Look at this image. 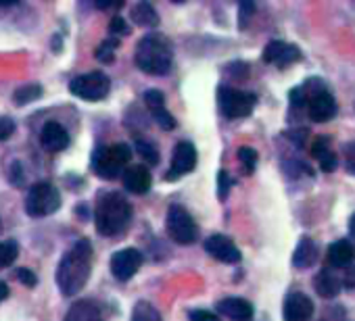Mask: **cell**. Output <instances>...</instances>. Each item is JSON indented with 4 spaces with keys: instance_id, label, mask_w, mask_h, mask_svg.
<instances>
[{
    "instance_id": "cell-1",
    "label": "cell",
    "mask_w": 355,
    "mask_h": 321,
    "mask_svg": "<svg viewBox=\"0 0 355 321\" xmlns=\"http://www.w3.org/2000/svg\"><path fill=\"white\" fill-rule=\"evenodd\" d=\"M92 271V244L78 240L61 259L57 267V286L63 296H76L88 282Z\"/></svg>"
},
{
    "instance_id": "cell-2",
    "label": "cell",
    "mask_w": 355,
    "mask_h": 321,
    "mask_svg": "<svg viewBox=\"0 0 355 321\" xmlns=\"http://www.w3.org/2000/svg\"><path fill=\"white\" fill-rule=\"evenodd\" d=\"M132 221V205L119 192L101 194L94 209V223L101 236H119Z\"/></svg>"
},
{
    "instance_id": "cell-3",
    "label": "cell",
    "mask_w": 355,
    "mask_h": 321,
    "mask_svg": "<svg viewBox=\"0 0 355 321\" xmlns=\"http://www.w3.org/2000/svg\"><path fill=\"white\" fill-rule=\"evenodd\" d=\"M134 61H136V67L148 75H165L171 69L173 53L165 36L148 34L138 42Z\"/></svg>"
},
{
    "instance_id": "cell-4",
    "label": "cell",
    "mask_w": 355,
    "mask_h": 321,
    "mask_svg": "<svg viewBox=\"0 0 355 321\" xmlns=\"http://www.w3.org/2000/svg\"><path fill=\"white\" fill-rule=\"evenodd\" d=\"M132 158V150L128 144H111L101 146L92 154V169L103 180H115Z\"/></svg>"
},
{
    "instance_id": "cell-5",
    "label": "cell",
    "mask_w": 355,
    "mask_h": 321,
    "mask_svg": "<svg viewBox=\"0 0 355 321\" xmlns=\"http://www.w3.org/2000/svg\"><path fill=\"white\" fill-rule=\"evenodd\" d=\"M61 209V192L51 182H36L26 199V213L30 217H46Z\"/></svg>"
},
{
    "instance_id": "cell-6",
    "label": "cell",
    "mask_w": 355,
    "mask_h": 321,
    "mask_svg": "<svg viewBox=\"0 0 355 321\" xmlns=\"http://www.w3.org/2000/svg\"><path fill=\"white\" fill-rule=\"evenodd\" d=\"M165 230H167V236L175 244H193L199 238V228H197L193 215L180 205H171L167 209Z\"/></svg>"
},
{
    "instance_id": "cell-7",
    "label": "cell",
    "mask_w": 355,
    "mask_h": 321,
    "mask_svg": "<svg viewBox=\"0 0 355 321\" xmlns=\"http://www.w3.org/2000/svg\"><path fill=\"white\" fill-rule=\"evenodd\" d=\"M111 90V80L103 73V71H92V73H84L71 80L69 84V92L82 100L88 102H96L103 100Z\"/></svg>"
},
{
    "instance_id": "cell-8",
    "label": "cell",
    "mask_w": 355,
    "mask_h": 321,
    "mask_svg": "<svg viewBox=\"0 0 355 321\" xmlns=\"http://www.w3.org/2000/svg\"><path fill=\"white\" fill-rule=\"evenodd\" d=\"M218 98H220V111L228 119H245L251 115L255 107V96L251 92H243V90L228 88V86L220 88Z\"/></svg>"
},
{
    "instance_id": "cell-9",
    "label": "cell",
    "mask_w": 355,
    "mask_h": 321,
    "mask_svg": "<svg viewBox=\"0 0 355 321\" xmlns=\"http://www.w3.org/2000/svg\"><path fill=\"white\" fill-rule=\"evenodd\" d=\"M195 167H197V148L191 142H180L173 150L171 169L165 176V180H175L180 176H187V174L195 172Z\"/></svg>"
},
{
    "instance_id": "cell-10",
    "label": "cell",
    "mask_w": 355,
    "mask_h": 321,
    "mask_svg": "<svg viewBox=\"0 0 355 321\" xmlns=\"http://www.w3.org/2000/svg\"><path fill=\"white\" fill-rule=\"evenodd\" d=\"M140 265H142V253L136 248H123L111 257V273L119 282H128L130 277H134Z\"/></svg>"
},
{
    "instance_id": "cell-11",
    "label": "cell",
    "mask_w": 355,
    "mask_h": 321,
    "mask_svg": "<svg viewBox=\"0 0 355 321\" xmlns=\"http://www.w3.org/2000/svg\"><path fill=\"white\" fill-rule=\"evenodd\" d=\"M307 113L318 123L330 121L336 115V100H334V96L328 90H324V88L311 92L309 98H307Z\"/></svg>"
},
{
    "instance_id": "cell-12",
    "label": "cell",
    "mask_w": 355,
    "mask_h": 321,
    "mask_svg": "<svg viewBox=\"0 0 355 321\" xmlns=\"http://www.w3.org/2000/svg\"><path fill=\"white\" fill-rule=\"evenodd\" d=\"M205 250L222 263H239L241 261V250L236 248V244L222 234L209 236L205 240Z\"/></svg>"
},
{
    "instance_id": "cell-13",
    "label": "cell",
    "mask_w": 355,
    "mask_h": 321,
    "mask_svg": "<svg viewBox=\"0 0 355 321\" xmlns=\"http://www.w3.org/2000/svg\"><path fill=\"white\" fill-rule=\"evenodd\" d=\"M284 321H309L313 315V302L303 292H293L284 300Z\"/></svg>"
},
{
    "instance_id": "cell-14",
    "label": "cell",
    "mask_w": 355,
    "mask_h": 321,
    "mask_svg": "<svg viewBox=\"0 0 355 321\" xmlns=\"http://www.w3.org/2000/svg\"><path fill=\"white\" fill-rule=\"evenodd\" d=\"M299 59H301L299 48L293 46V44H286V42H282V40L270 42V44L266 46V51H263V61H266V63H274V65H278V67H286V65H291V63H295V61H299Z\"/></svg>"
},
{
    "instance_id": "cell-15",
    "label": "cell",
    "mask_w": 355,
    "mask_h": 321,
    "mask_svg": "<svg viewBox=\"0 0 355 321\" xmlns=\"http://www.w3.org/2000/svg\"><path fill=\"white\" fill-rule=\"evenodd\" d=\"M40 144L49 152H61L69 146V134L61 123L49 121V123H44V127L40 131Z\"/></svg>"
},
{
    "instance_id": "cell-16",
    "label": "cell",
    "mask_w": 355,
    "mask_h": 321,
    "mask_svg": "<svg viewBox=\"0 0 355 321\" xmlns=\"http://www.w3.org/2000/svg\"><path fill=\"white\" fill-rule=\"evenodd\" d=\"M218 313L228 317L230 321H251L253 319V306L245 298H222L218 302Z\"/></svg>"
},
{
    "instance_id": "cell-17",
    "label": "cell",
    "mask_w": 355,
    "mask_h": 321,
    "mask_svg": "<svg viewBox=\"0 0 355 321\" xmlns=\"http://www.w3.org/2000/svg\"><path fill=\"white\" fill-rule=\"evenodd\" d=\"M150 184H153L150 172L142 165H132L123 172V186H125V190H130L134 194L148 192Z\"/></svg>"
},
{
    "instance_id": "cell-18",
    "label": "cell",
    "mask_w": 355,
    "mask_h": 321,
    "mask_svg": "<svg viewBox=\"0 0 355 321\" xmlns=\"http://www.w3.org/2000/svg\"><path fill=\"white\" fill-rule=\"evenodd\" d=\"M65 321H103V311L94 300H78L69 306Z\"/></svg>"
},
{
    "instance_id": "cell-19",
    "label": "cell",
    "mask_w": 355,
    "mask_h": 321,
    "mask_svg": "<svg viewBox=\"0 0 355 321\" xmlns=\"http://www.w3.org/2000/svg\"><path fill=\"white\" fill-rule=\"evenodd\" d=\"M355 259V248L351 246V242L347 240H336L330 244L328 248V255H326V261L330 267H349Z\"/></svg>"
},
{
    "instance_id": "cell-20",
    "label": "cell",
    "mask_w": 355,
    "mask_h": 321,
    "mask_svg": "<svg viewBox=\"0 0 355 321\" xmlns=\"http://www.w3.org/2000/svg\"><path fill=\"white\" fill-rule=\"evenodd\" d=\"M320 253H318V246L313 240L309 238H303L299 244H297V250L293 255V265L297 269H307V267H313L315 261H318Z\"/></svg>"
},
{
    "instance_id": "cell-21",
    "label": "cell",
    "mask_w": 355,
    "mask_h": 321,
    "mask_svg": "<svg viewBox=\"0 0 355 321\" xmlns=\"http://www.w3.org/2000/svg\"><path fill=\"white\" fill-rule=\"evenodd\" d=\"M313 286H315V292L324 298H334L340 290V284L336 279V275L330 271V269H322L315 279H313Z\"/></svg>"
},
{
    "instance_id": "cell-22",
    "label": "cell",
    "mask_w": 355,
    "mask_h": 321,
    "mask_svg": "<svg viewBox=\"0 0 355 321\" xmlns=\"http://www.w3.org/2000/svg\"><path fill=\"white\" fill-rule=\"evenodd\" d=\"M132 21L140 28H155L159 24V15L150 3H138L132 7Z\"/></svg>"
},
{
    "instance_id": "cell-23",
    "label": "cell",
    "mask_w": 355,
    "mask_h": 321,
    "mask_svg": "<svg viewBox=\"0 0 355 321\" xmlns=\"http://www.w3.org/2000/svg\"><path fill=\"white\" fill-rule=\"evenodd\" d=\"M313 156L320 160V167L322 172L330 174L336 169V154L326 146V140H318L315 146H313Z\"/></svg>"
},
{
    "instance_id": "cell-24",
    "label": "cell",
    "mask_w": 355,
    "mask_h": 321,
    "mask_svg": "<svg viewBox=\"0 0 355 321\" xmlns=\"http://www.w3.org/2000/svg\"><path fill=\"white\" fill-rule=\"evenodd\" d=\"M40 96H42V86H38V84H28V86H21V88L15 90L13 100H15L17 107H26V104L38 100Z\"/></svg>"
},
{
    "instance_id": "cell-25",
    "label": "cell",
    "mask_w": 355,
    "mask_h": 321,
    "mask_svg": "<svg viewBox=\"0 0 355 321\" xmlns=\"http://www.w3.org/2000/svg\"><path fill=\"white\" fill-rule=\"evenodd\" d=\"M132 321H161V315L148 300H140L132 311Z\"/></svg>"
},
{
    "instance_id": "cell-26",
    "label": "cell",
    "mask_w": 355,
    "mask_h": 321,
    "mask_svg": "<svg viewBox=\"0 0 355 321\" xmlns=\"http://www.w3.org/2000/svg\"><path fill=\"white\" fill-rule=\"evenodd\" d=\"M19 255V246L15 240H5V242H0V269H5L9 265L15 263Z\"/></svg>"
},
{
    "instance_id": "cell-27",
    "label": "cell",
    "mask_w": 355,
    "mask_h": 321,
    "mask_svg": "<svg viewBox=\"0 0 355 321\" xmlns=\"http://www.w3.org/2000/svg\"><path fill=\"white\" fill-rule=\"evenodd\" d=\"M239 160H241V165L245 167L247 174H253V169H255V165H257V150L251 148V146L239 148Z\"/></svg>"
},
{
    "instance_id": "cell-28",
    "label": "cell",
    "mask_w": 355,
    "mask_h": 321,
    "mask_svg": "<svg viewBox=\"0 0 355 321\" xmlns=\"http://www.w3.org/2000/svg\"><path fill=\"white\" fill-rule=\"evenodd\" d=\"M117 46H119V42H117L115 38L105 40V42L96 48V59H98L101 63H111V61L115 59V51H117Z\"/></svg>"
},
{
    "instance_id": "cell-29",
    "label": "cell",
    "mask_w": 355,
    "mask_h": 321,
    "mask_svg": "<svg viewBox=\"0 0 355 321\" xmlns=\"http://www.w3.org/2000/svg\"><path fill=\"white\" fill-rule=\"evenodd\" d=\"M136 150H138V154L146 160V163H150V165H155L157 160H159V152H157V148H155L153 142L136 140Z\"/></svg>"
},
{
    "instance_id": "cell-30",
    "label": "cell",
    "mask_w": 355,
    "mask_h": 321,
    "mask_svg": "<svg viewBox=\"0 0 355 321\" xmlns=\"http://www.w3.org/2000/svg\"><path fill=\"white\" fill-rule=\"evenodd\" d=\"M153 119L159 123V127L161 129H173L175 127V119H173V115L163 107V109H157V111H153Z\"/></svg>"
},
{
    "instance_id": "cell-31",
    "label": "cell",
    "mask_w": 355,
    "mask_h": 321,
    "mask_svg": "<svg viewBox=\"0 0 355 321\" xmlns=\"http://www.w3.org/2000/svg\"><path fill=\"white\" fill-rule=\"evenodd\" d=\"M144 102H146V107H148L150 113H153V111L165 107V96H163V92H159V90H146V92H144Z\"/></svg>"
},
{
    "instance_id": "cell-32",
    "label": "cell",
    "mask_w": 355,
    "mask_h": 321,
    "mask_svg": "<svg viewBox=\"0 0 355 321\" xmlns=\"http://www.w3.org/2000/svg\"><path fill=\"white\" fill-rule=\"evenodd\" d=\"M15 134V121L11 117H0V142L9 140Z\"/></svg>"
},
{
    "instance_id": "cell-33",
    "label": "cell",
    "mask_w": 355,
    "mask_h": 321,
    "mask_svg": "<svg viewBox=\"0 0 355 321\" xmlns=\"http://www.w3.org/2000/svg\"><path fill=\"white\" fill-rule=\"evenodd\" d=\"M17 277H19V282H21L24 286H28V288H34V286L38 284V277L34 275V271H30V269H26V267L17 269Z\"/></svg>"
},
{
    "instance_id": "cell-34",
    "label": "cell",
    "mask_w": 355,
    "mask_h": 321,
    "mask_svg": "<svg viewBox=\"0 0 355 321\" xmlns=\"http://www.w3.org/2000/svg\"><path fill=\"white\" fill-rule=\"evenodd\" d=\"M189 319H191V321H220V317H218V315H214L211 311H203V309H195V311H191Z\"/></svg>"
},
{
    "instance_id": "cell-35",
    "label": "cell",
    "mask_w": 355,
    "mask_h": 321,
    "mask_svg": "<svg viewBox=\"0 0 355 321\" xmlns=\"http://www.w3.org/2000/svg\"><path fill=\"white\" fill-rule=\"evenodd\" d=\"M345 165H347L349 174L355 176V142L345 146Z\"/></svg>"
},
{
    "instance_id": "cell-36",
    "label": "cell",
    "mask_w": 355,
    "mask_h": 321,
    "mask_svg": "<svg viewBox=\"0 0 355 321\" xmlns=\"http://www.w3.org/2000/svg\"><path fill=\"white\" fill-rule=\"evenodd\" d=\"M253 13H255V5L253 3H241V28L243 30L247 28V24L253 17Z\"/></svg>"
},
{
    "instance_id": "cell-37",
    "label": "cell",
    "mask_w": 355,
    "mask_h": 321,
    "mask_svg": "<svg viewBox=\"0 0 355 321\" xmlns=\"http://www.w3.org/2000/svg\"><path fill=\"white\" fill-rule=\"evenodd\" d=\"M109 32L111 34H115V36H123V34H128L130 30H128V24L123 21V17H113L111 19V24H109Z\"/></svg>"
},
{
    "instance_id": "cell-38",
    "label": "cell",
    "mask_w": 355,
    "mask_h": 321,
    "mask_svg": "<svg viewBox=\"0 0 355 321\" xmlns=\"http://www.w3.org/2000/svg\"><path fill=\"white\" fill-rule=\"evenodd\" d=\"M9 178L15 186H21L24 184V167L19 160H15V163L11 165V172H9Z\"/></svg>"
},
{
    "instance_id": "cell-39",
    "label": "cell",
    "mask_w": 355,
    "mask_h": 321,
    "mask_svg": "<svg viewBox=\"0 0 355 321\" xmlns=\"http://www.w3.org/2000/svg\"><path fill=\"white\" fill-rule=\"evenodd\" d=\"M218 180H220V196L222 199H226L228 196V188H230V180H228V174L226 172H220V176H218Z\"/></svg>"
},
{
    "instance_id": "cell-40",
    "label": "cell",
    "mask_w": 355,
    "mask_h": 321,
    "mask_svg": "<svg viewBox=\"0 0 355 321\" xmlns=\"http://www.w3.org/2000/svg\"><path fill=\"white\" fill-rule=\"evenodd\" d=\"M345 284H347L349 288H355V265L347 269V273H345Z\"/></svg>"
},
{
    "instance_id": "cell-41",
    "label": "cell",
    "mask_w": 355,
    "mask_h": 321,
    "mask_svg": "<svg viewBox=\"0 0 355 321\" xmlns=\"http://www.w3.org/2000/svg\"><path fill=\"white\" fill-rule=\"evenodd\" d=\"M7 296H9V286L3 279H0V300H5Z\"/></svg>"
},
{
    "instance_id": "cell-42",
    "label": "cell",
    "mask_w": 355,
    "mask_h": 321,
    "mask_svg": "<svg viewBox=\"0 0 355 321\" xmlns=\"http://www.w3.org/2000/svg\"><path fill=\"white\" fill-rule=\"evenodd\" d=\"M349 230H351V234H355V213H353V217L349 219Z\"/></svg>"
},
{
    "instance_id": "cell-43",
    "label": "cell",
    "mask_w": 355,
    "mask_h": 321,
    "mask_svg": "<svg viewBox=\"0 0 355 321\" xmlns=\"http://www.w3.org/2000/svg\"><path fill=\"white\" fill-rule=\"evenodd\" d=\"M0 232H3V221H0Z\"/></svg>"
}]
</instances>
